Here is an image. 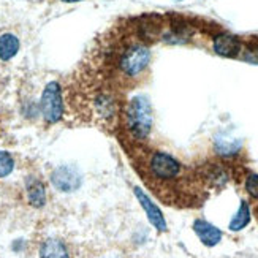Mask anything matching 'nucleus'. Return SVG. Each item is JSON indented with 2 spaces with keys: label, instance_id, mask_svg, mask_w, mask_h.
I'll use <instances>...</instances> for the list:
<instances>
[{
  "label": "nucleus",
  "instance_id": "nucleus-1",
  "mask_svg": "<svg viewBox=\"0 0 258 258\" xmlns=\"http://www.w3.org/2000/svg\"><path fill=\"white\" fill-rule=\"evenodd\" d=\"M146 170H148V179L146 184H151V187L159 182V184H173L184 181V166L179 163L171 155L162 154V152H154L149 155V159L146 160Z\"/></svg>",
  "mask_w": 258,
  "mask_h": 258
},
{
  "label": "nucleus",
  "instance_id": "nucleus-2",
  "mask_svg": "<svg viewBox=\"0 0 258 258\" xmlns=\"http://www.w3.org/2000/svg\"><path fill=\"white\" fill-rule=\"evenodd\" d=\"M125 120L130 133L137 138L148 137L152 127V111L146 97H135L125 111Z\"/></svg>",
  "mask_w": 258,
  "mask_h": 258
},
{
  "label": "nucleus",
  "instance_id": "nucleus-3",
  "mask_svg": "<svg viewBox=\"0 0 258 258\" xmlns=\"http://www.w3.org/2000/svg\"><path fill=\"white\" fill-rule=\"evenodd\" d=\"M40 106L44 120L51 122V124L60 120L63 114V103H62V91L59 83L51 81L49 84H46L41 95Z\"/></svg>",
  "mask_w": 258,
  "mask_h": 258
},
{
  "label": "nucleus",
  "instance_id": "nucleus-4",
  "mask_svg": "<svg viewBox=\"0 0 258 258\" xmlns=\"http://www.w3.org/2000/svg\"><path fill=\"white\" fill-rule=\"evenodd\" d=\"M51 181H52L54 187L62 190V192H73V190H76L81 185V176L75 168L62 166L52 173Z\"/></svg>",
  "mask_w": 258,
  "mask_h": 258
},
{
  "label": "nucleus",
  "instance_id": "nucleus-5",
  "mask_svg": "<svg viewBox=\"0 0 258 258\" xmlns=\"http://www.w3.org/2000/svg\"><path fill=\"white\" fill-rule=\"evenodd\" d=\"M214 51L222 57H236L241 54V40L230 33H220L214 38Z\"/></svg>",
  "mask_w": 258,
  "mask_h": 258
},
{
  "label": "nucleus",
  "instance_id": "nucleus-6",
  "mask_svg": "<svg viewBox=\"0 0 258 258\" xmlns=\"http://www.w3.org/2000/svg\"><path fill=\"white\" fill-rule=\"evenodd\" d=\"M135 194H137V198H138V201L141 203L143 209L146 211V214H148V217H149L152 225L157 230H159V231H166V223H165V219H163V214L160 212V209L157 208L152 203V201L148 198V195H144L138 187L135 188Z\"/></svg>",
  "mask_w": 258,
  "mask_h": 258
},
{
  "label": "nucleus",
  "instance_id": "nucleus-7",
  "mask_svg": "<svg viewBox=\"0 0 258 258\" xmlns=\"http://www.w3.org/2000/svg\"><path fill=\"white\" fill-rule=\"evenodd\" d=\"M194 230L197 233V236L200 238V241L205 245H208V247H214V245L219 244L222 239L220 230L216 228L214 225H211V223L206 220H197L194 223Z\"/></svg>",
  "mask_w": 258,
  "mask_h": 258
},
{
  "label": "nucleus",
  "instance_id": "nucleus-8",
  "mask_svg": "<svg viewBox=\"0 0 258 258\" xmlns=\"http://www.w3.org/2000/svg\"><path fill=\"white\" fill-rule=\"evenodd\" d=\"M40 258H70L65 244L59 239H48L41 245Z\"/></svg>",
  "mask_w": 258,
  "mask_h": 258
},
{
  "label": "nucleus",
  "instance_id": "nucleus-9",
  "mask_svg": "<svg viewBox=\"0 0 258 258\" xmlns=\"http://www.w3.org/2000/svg\"><path fill=\"white\" fill-rule=\"evenodd\" d=\"M19 51V40L13 33H4L0 37V59L10 60L13 59Z\"/></svg>",
  "mask_w": 258,
  "mask_h": 258
},
{
  "label": "nucleus",
  "instance_id": "nucleus-10",
  "mask_svg": "<svg viewBox=\"0 0 258 258\" xmlns=\"http://www.w3.org/2000/svg\"><path fill=\"white\" fill-rule=\"evenodd\" d=\"M27 194H29V201L35 206L41 208L46 201V195H44V187L38 181H30L27 184Z\"/></svg>",
  "mask_w": 258,
  "mask_h": 258
},
{
  "label": "nucleus",
  "instance_id": "nucleus-11",
  "mask_svg": "<svg viewBox=\"0 0 258 258\" xmlns=\"http://www.w3.org/2000/svg\"><path fill=\"white\" fill-rule=\"evenodd\" d=\"M250 222V212H249V206H247V203L245 201H242L241 203V208H239V211H238V214L234 216V219L231 220V223H230V230L231 231H239V230H242L247 223Z\"/></svg>",
  "mask_w": 258,
  "mask_h": 258
},
{
  "label": "nucleus",
  "instance_id": "nucleus-12",
  "mask_svg": "<svg viewBox=\"0 0 258 258\" xmlns=\"http://www.w3.org/2000/svg\"><path fill=\"white\" fill-rule=\"evenodd\" d=\"M15 168V162L13 157H11L8 152H0V177L8 176Z\"/></svg>",
  "mask_w": 258,
  "mask_h": 258
},
{
  "label": "nucleus",
  "instance_id": "nucleus-13",
  "mask_svg": "<svg viewBox=\"0 0 258 258\" xmlns=\"http://www.w3.org/2000/svg\"><path fill=\"white\" fill-rule=\"evenodd\" d=\"M245 190L249 192L250 197L258 200V174H250L245 181Z\"/></svg>",
  "mask_w": 258,
  "mask_h": 258
},
{
  "label": "nucleus",
  "instance_id": "nucleus-14",
  "mask_svg": "<svg viewBox=\"0 0 258 258\" xmlns=\"http://www.w3.org/2000/svg\"><path fill=\"white\" fill-rule=\"evenodd\" d=\"M62 2H67V4H75V2H80V0H62Z\"/></svg>",
  "mask_w": 258,
  "mask_h": 258
}]
</instances>
